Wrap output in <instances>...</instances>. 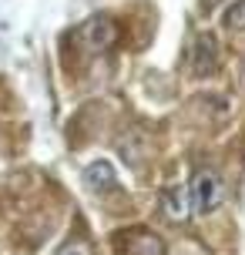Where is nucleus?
Instances as JSON below:
<instances>
[{
  "mask_svg": "<svg viewBox=\"0 0 245 255\" xmlns=\"http://www.w3.org/2000/svg\"><path fill=\"white\" fill-rule=\"evenodd\" d=\"M188 195H192V212L195 215H212L222 205V178L215 171H198L195 181H192V188H188Z\"/></svg>",
  "mask_w": 245,
  "mask_h": 255,
  "instance_id": "nucleus-1",
  "label": "nucleus"
},
{
  "mask_svg": "<svg viewBox=\"0 0 245 255\" xmlns=\"http://www.w3.org/2000/svg\"><path fill=\"white\" fill-rule=\"evenodd\" d=\"M78 37H81V44H84L91 54H104V51H111V47H115V40H118V24L111 20V17L98 13V17H91L88 24L78 30Z\"/></svg>",
  "mask_w": 245,
  "mask_h": 255,
  "instance_id": "nucleus-2",
  "label": "nucleus"
},
{
  "mask_svg": "<svg viewBox=\"0 0 245 255\" xmlns=\"http://www.w3.org/2000/svg\"><path fill=\"white\" fill-rule=\"evenodd\" d=\"M121 245H124L121 255H168L165 242L148 229H134V232H128V235H121Z\"/></svg>",
  "mask_w": 245,
  "mask_h": 255,
  "instance_id": "nucleus-3",
  "label": "nucleus"
},
{
  "mask_svg": "<svg viewBox=\"0 0 245 255\" xmlns=\"http://www.w3.org/2000/svg\"><path fill=\"white\" fill-rule=\"evenodd\" d=\"M84 185L94 195H104V191H115L118 188V175L108 161H94V165L84 168Z\"/></svg>",
  "mask_w": 245,
  "mask_h": 255,
  "instance_id": "nucleus-4",
  "label": "nucleus"
},
{
  "mask_svg": "<svg viewBox=\"0 0 245 255\" xmlns=\"http://www.w3.org/2000/svg\"><path fill=\"white\" fill-rule=\"evenodd\" d=\"M215 57H219V44H215V37H212V34H198V40H195V54H192L195 74L215 71Z\"/></svg>",
  "mask_w": 245,
  "mask_h": 255,
  "instance_id": "nucleus-5",
  "label": "nucleus"
},
{
  "mask_svg": "<svg viewBox=\"0 0 245 255\" xmlns=\"http://www.w3.org/2000/svg\"><path fill=\"white\" fill-rule=\"evenodd\" d=\"M188 205H192V195H188V188H168L165 198H161V208H165L168 218H175V222H181V218L188 215Z\"/></svg>",
  "mask_w": 245,
  "mask_h": 255,
  "instance_id": "nucleus-6",
  "label": "nucleus"
},
{
  "mask_svg": "<svg viewBox=\"0 0 245 255\" xmlns=\"http://www.w3.org/2000/svg\"><path fill=\"white\" fill-rule=\"evenodd\" d=\"M222 24L229 27V30H235V34H245V0H235L232 7L225 10Z\"/></svg>",
  "mask_w": 245,
  "mask_h": 255,
  "instance_id": "nucleus-7",
  "label": "nucleus"
},
{
  "mask_svg": "<svg viewBox=\"0 0 245 255\" xmlns=\"http://www.w3.org/2000/svg\"><path fill=\"white\" fill-rule=\"evenodd\" d=\"M57 255H91L88 245L81 242V239H71V242H64L61 249H57Z\"/></svg>",
  "mask_w": 245,
  "mask_h": 255,
  "instance_id": "nucleus-8",
  "label": "nucleus"
}]
</instances>
